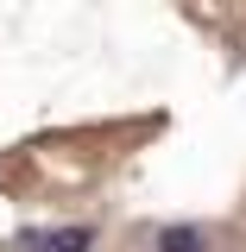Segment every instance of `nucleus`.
Masks as SVG:
<instances>
[{"label":"nucleus","mask_w":246,"mask_h":252,"mask_svg":"<svg viewBox=\"0 0 246 252\" xmlns=\"http://www.w3.org/2000/svg\"><path fill=\"white\" fill-rule=\"evenodd\" d=\"M158 252H209V240H202L196 227H164V233H158Z\"/></svg>","instance_id":"f03ea898"},{"label":"nucleus","mask_w":246,"mask_h":252,"mask_svg":"<svg viewBox=\"0 0 246 252\" xmlns=\"http://www.w3.org/2000/svg\"><path fill=\"white\" fill-rule=\"evenodd\" d=\"M13 252H95L89 227H32L13 240Z\"/></svg>","instance_id":"f257e3e1"}]
</instances>
